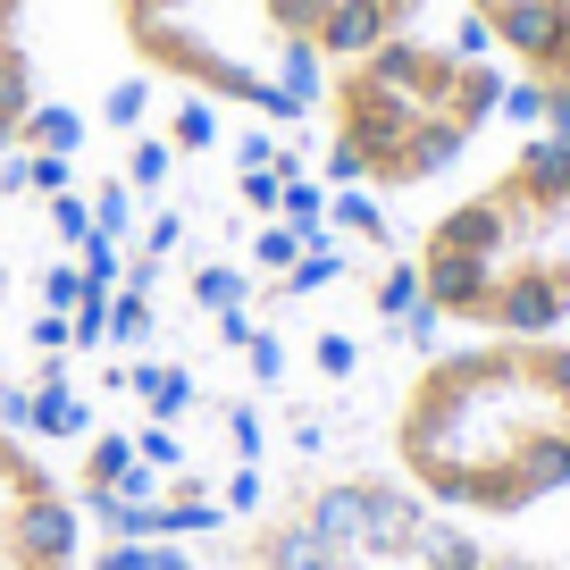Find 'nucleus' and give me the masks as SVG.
<instances>
[{
  "label": "nucleus",
  "mask_w": 570,
  "mask_h": 570,
  "mask_svg": "<svg viewBox=\"0 0 570 570\" xmlns=\"http://www.w3.org/2000/svg\"><path fill=\"white\" fill-rule=\"evenodd\" d=\"M453 26L512 76V101L570 126V0H453Z\"/></svg>",
  "instance_id": "obj_8"
},
{
  "label": "nucleus",
  "mask_w": 570,
  "mask_h": 570,
  "mask_svg": "<svg viewBox=\"0 0 570 570\" xmlns=\"http://www.w3.org/2000/svg\"><path fill=\"white\" fill-rule=\"evenodd\" d=\"M453 0H235L244 35L261 42L268 59H285L294 76H320L336 59L370 51V42H394L411 26H436Z\"/></svg>",
  "instance_id": "obj_7"
},
{
  "label": "nucleus",
  "mask_w": 570,
  "mask_h": 570,
  "mask_svg": "<svg viewBox=\"0 0 570 570\" xmlns=\"http://www.w3.org/2000/svg\"><path fill=\"white\" fill-rule=\"evenodd\" d=\"M101 520L92 495L26 420L0 411V570H92Z\"/></svg>",
  "instance_id": "obj_6"
},
{
  "label": "nucleus",
  "mask_w": 570,
  "mask_h": 570,
  "mask_svg": "<svg viewBox=\"0 0 570 570\" xmlns=\"http://www.w3.org/2000/svg\"><path fill=\"white\" fill-rule=\"evenodd\" d=\"M92 570H210V553H185V546H101Z\"/></svg>",
  "instance_id": "obj_10"
},
{
  "label": "nucleus",
  "mask_w": 570,
  "mask_h": 570,
  "mask_svg": "<svg viewBox=\"0 0 570 570\" xmlns=\"http://www.w3.org/2000/svg\"><path fill=\"white\" fill-rule=\"evenodd\" d=\"M160 85L218 109H303L311 76L244 35L235 0H0V168L68 101Z\"/></svg>",
  "instance_id": "obj_2"
},
{
  "label": "nucleus",
  "mask_w": 570,
  "mask_h": 570,
  "mask_svg": "<svg viewBox=\"0 0 570 570\" xmlns=\"http://www.w3.org/2000/svg\"><path fill=\"white\" fill-rule=\"evenodd\" d=\"M479 570H570V537L562 529H487Z\"/></svg>",
  "instance_id": "obj_9"
},
{
  "label": "nucleus",
  "mask_w": 570,
  "mask_h": 570,
  "mask_svg": "<svg viewBox=\"0 0 570 570\" xmlns=\"http://www.w3.org/2000/svg\"><path fill=\"white\" fill-rule=\"evenodd\" d=\"M553 529H562V537H570V520H553Z\"/></svg>",
  "instance_id": "obj_11"
},
{
  "label": "nucleus",
  "mask_w": 570,
  "mask_h": 570,
  "mask_svg": "<svg viewBox=\"0 0 570 570\" xmlns=\"http://www.w3.org/2000/svg\"><path fill=\"white\" fill-rule=\"evenodd\" d=\"M479 537L361 445L285 462L210 537V570H479Z\"/></svg>",
  "instance_id": "obj_5"
},
{
  "label": "nucleus",
  "mask_w": 570,
  "mask_h": 570,
  "mask_svg": "<svg viewBox=\"0 0 570 570\" xmlns=\"http://www.w3.org/2000/svg\"><path fill=\"white\" fill-rule=\"evenodd\" d=\"M512 76L462 26H411L394 42L336 59L311 76L303 118L320 142V177L353 202L420 210L445 194L487 142L512 126Z\"/></svg>",
  "instance_id": "obj_4"
},
{
  "label": "nucleus",
  "mask_w": 570,
  "mask_h": 570,
  "mask_svg": "<svg viewBox=\"0 0 570 570\" xmlns=\"http://www.w3.org/2000/svg\"><path fill=\"white\" fill-rule=\"evenodd\" d=\"M394 261L428 336H570V126H503Z\"/></svg>",
  "instance_id": "obj_3"
},
{
  "label": "nucleus",
  "mask_w": 570,
  "mask_h": 570,
  "mask_svg": "<svg viewBox=\"0 0 570 570\" xmlns=\"http://www.w3.org/2000/svg\"><path fill=\"white\" fill-rule=\"evenodd\" d=\"M370 453L462 529L570 520V336H420L377 386Z\"/></svg>",
  "instance_id": "obj_1"
}]
</instances>
